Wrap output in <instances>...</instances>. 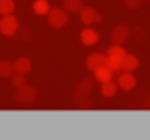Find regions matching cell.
<instances>
[{
    "instance_id": "cell-1",
    "label": "cell",
    "mask_w": 150,
    "mask_h": 140,
    "mask_svg": "<svg viewBox=\"0 0 150 140\" xmlns=\"http://www.w3.org/2000/svg\"><path fill=\"white\" fill-rule=\"evenodd\" d=\"M69 21V13L64 7H51L48 13V25L55 30H60L67 25Z\"/></svg>"
},
{
    "instance_id": "cell-2",
    "label": "cell",
    "mask_w": 150,
    "mask_h": 140,
    "mask_svg": "<svg viewBox=\"0 0 150 140\" xmlns=\"http://www.w3.org/2000/svg\"><path fill=\"white\" fill-rule=\"evenodd\" d=\"M20 30V21L14 14H6L0 20V34L6 36V37H13L16 36Z\"/></svg>"
},
{
    "instance_id": "cell-3",
    "label": "cell",
    "mask_w": 150,
    "mask_h": 140,
    "mask_svg": "<svg viewBox=\"0 0 150 140\" xmlns=\"http://www.w3.org/2000/svg\"><path fill=\"white\" fill-rule=\"evenodd\" d=\"M35 98H37V89H35L34 85H28V84L18 87L16 92H14V101L23 103V105H30V103H34Z\"/></svg>"
},
{
    "instance_id": "cell-4",
    "label": "cell",
    "mask_w": 150,
    "mask_h": 140,
    "mask_svg": "<svg viewBox=\"0 0 150 140\" xmlns=\"http://www.w3.org/2000/svg\"><path fill=\"white\" fill-rule=\"evenodd\" d=\"M94 76L92 78H85V80H81L78 85H76V91H74V101H81V99H87V98H90V94H92V91H94Z\"/></svg>"
},
{
    "instance_id": "cell-5",
    "label": "cell",
    "mask_w": 150,
    "mask_h": 140,
    "mask_svg": "<svg viewBox=\"0 0 150 140\" xmlns=\"http://www.w3.org/2000/svg\"><path fill=\"white\" fill-rule=\"evenodd\" d=\"M138 80L136 76L132 75V71H120L118 76H117V85L118 89H122L124 92H131L134 87H136Z\"/></svg>"
},
{
    "instance_id": "cell-6",
    "label": "cell",
    "mask_w": 150,
    "mask_h": 140,
    "mask_svg": "<svg viewBox=\"0 0 150 140\" xmlns=\"http://www.w3.org/2000/svg\"><path fill=\"white\" fill-rule=\"evenodd\" d=\"M80 21H81L85 27H90V25H94V23H101V21H103V16H101L94 7L83 6V9L80 11Z\"/></svg>"
},
{
    "instance_id": "cell-7",
    "label": "cell",
    "mask_w": 150,
    "mask_h": 140,
    "mask_svg": "<svg viewBox=\"0 0 150 140\" xmlns=\"http://www.w3.org/2000/svg\"><path fill=\"white\" fill-rule=\"evenodd\" d=\"M132 30L127 23H118L113 30H111V43L115 44H124L129 37H131Z\"/></svg>"
},
{
    "instance_id": "cell-8",
    "label": "cell",
    "mask_w": 150,
    "mask_h": 140,
    "mask_svg": "<svg viewBox=\"0 0 150 140\" xmlns=\"http://www.w3.org/2000/svg\"><path fill=\"white\" fill-rule=\"evenodd\" d=\"M106 64V53H101V51H94V53H90L88 57H87V60H85V66H87V69L88 71H96V69H99L101 66H104Z\"/></svg>"
},
{
    "instance_id": "cell-9",
    "label": "cell",
    "mask_w": 150,
    "mask_h": 140,
    "mask_svg": "<svg viewBox=\"0 0 150 140\" xmlns=\"http://www.w3.org/2000/svg\"><path fill=\"white\" fill-rule=\"evenodd\" d=\"M80 41L85 46H94V44L99 43V32L96 29H92V27H85L80 32Z\"/></svg>"
},
{
    "instance_id": "cell-10",
    "label": "cell",
    "mask_w": 150,
    "mask_h": 140,
    "mask_svg": "<svg viewBox=\"0 0 150 140\" xmlns=\"http://www.w3.org/2000/svg\"><path fill=\"white\" fill-rule=\"evenodd\" d=\"M113 76H115V73L111 71V69L104 64V66H101L99 69H96L94 71V80L96 82H99V84H104V82H110V80H113Z\"/></svg>"
},
{
    "instance_id": "cell-11",
    "label": "cell",
    "mask_w": 150,
    "mask_h": 140,
    "mask_svg": "<svg viewBox=\"0 0 150 140\" xmlns=\"http://www.w3.org/2000/svg\"><path fill=\"white\" fill-rule=\"evenodd\" d=\"M139 67V59L134 53H125L122 59V71H136Z\"/></svg>"
},
{
    "instance_id": "cell-12",
    "label": "cell",
    "mask_w": 150,
    "mask_h": 140,
    "mask_svg": "<svg viewBox=\"0 0 150 140\" xmlns=\"http://www.w3.org/2000/svg\"><path fill=\"white\" fill-rule=\"evenodd\" d=\"M13 66H14V71H16V73L27 75V73L32 71V60H30L28 57H18V59L13 62Z\"/></svg>"
},
{
    "instance_id": "cell-13",
    "label": "cell",
    "mask_w": 150,
    "mask_h": 140,
    "mask_svg": "<svg viewBox=\"0 0 150 140\" xmlns=\"http://www.w3.org/2000/svg\"><path fill=\"white\" fill-rule=\"evenodd\" d=\"M117 92H118V85H117V82H113V80H110V82H104V84H101V96L103 98H113V96H117Z\"/></svg>"
},
{
    "instance_id": "cell-14",
    "label": "cell",
    "mask_w": 150,
    "mask_h": 140,
    "mask_svg": "<svg viewBox=\"0 0 150 140\" xmlns=\"http://www.w3.org/2000/svg\"><path fill=\"white\" fill-rule=\"evenodd\" d=\"M32 9H34V13H35L37 16H48L51 6H50L48 0H35V2L32 4Z\"/></svg>"
},
{
    "instance_id": "cell-15",
    "label": "cell",
    "mask_w": 150,
    "mask_h": 140,
    "mask_svg": "<svg viewBox=\"0 0 150 140\" xmlns=\"http://www.w3.org/2000/svg\"><path fill=\"white\" fill-rule=\"evenodd\" d=\"M83 6H85L83 0H64V9L67 13H72V14H80Z\"/></svg>"
},
{
    "instance_id": "cell-16",
    "label": "cell",
    "mask_w": 150,
    "mask_h": 140,
    "mask_svg": "<svg viewBox=\"0 0 150 140\" xmlns=\"http://www.w3.org/2000/svg\"><path fill=\"white\" fill-rule=\"evenodd\" d=\"M14 75V66L9 60H0V78H11Z\"/></svg>"
},
{
    "instance_id": "cell-17",
    "label": "cell",
    "mask_w": 150,
    "mask_h": 140,
    "mask_svg": "<svg viewBox=\"0 0 150 140\" xmlns=\"http://www.w3.org/2000/svg\"><path fill=\"white\" fill-rule=\"evenodd\" d=\"M125 53H127V51H125V48H124L122 44H115V43H113V44L108 48V53H106V57H113V59H118V60H122Z\"/></svg>"
},
{
    "instance_id": "cell-18",
    "label": "cell",
    "mask_w": 150,
    "mask_h": 140,
    "mask_svg": "<svg viewBox=\"0 0 150 140\" xmlns=\"http://www.w3.org/2000/svg\"><path fill=\"white\" fill-rule=\"evenodd\" d=\"M16 9L14 0H0V14L6 16V14H13Z\"/></svg>"
},
{
    "instance_id": "cell-19",
    "label": "cell",
    "mask_w": 150,
    "mask_h": 140,
    "mask_svg": "<svg viewBox=\"0 0 150 140\" xmlns=\"http://www.w3.org/2000/svg\"><path fill=\"white\" fill-rule=\"evenodd\" d=\"M106 66L111 69V71H113L115 75H118V73L122 71V60H118V59H113V57H106Z\"/></svg>"
},
{
    "instance_id": "cell-20",
    "label": "cell",
    "mask_w": 150,
    "mask_h": 140,
    "mask_svg": "<svg viewBox=\"0 0 150 140\" xmlns=\"http://www.w3.org/2000/svg\"><path fill=\"white\" fill-rule=\"evenodd\" d=\"M11 84H13L16 89H18V87H21V85H25V84H27V82H25V75H23V73H16V71H14V75L11 76Z\"/></svg>"
},
{
    "instance_id": "cell-21",
    "label": "cell",
    "mask_w": 150,
    "mask_h": 140,
    "mask_svg": "<svg viewBox=\"0 0 150 140\" xmlns=\"http://www.w3.org/2000/svg\"><path fill=\"white\" fill-rule=\"evenodd\" d=\"M124 4L127 9H138L143 4V0H124Z\"/></svg>"
},
{
    "instance_id": "cell-22",
    "label": "cell",
    "mask_w": 150,
    "mask_h": 140,
    "mask_svg": "<svg viewBox=\"0 0 150 140\" xmlns=\"http://www.w3.org/2000/svg\"><path fill=\"white\" fill-rule=\"evenodd\" d=\"M78 108H81V110L92 108V101H88V98L87 99H81V101H78Z\"/></svg>"
},
{
    "instance_id": "cell-23",
    "label": "cell",
    "mask_w": 150,
    "mask_h": 140,
    "mask_svg": "<svg viewBox=\"0 0 150 140\" xmlns=\"http://www.w3.org/2000/svg\"><path fill=\"white\" fill-rule=\"evenodd\" d=\"M20 39H21V41H23V39H25V41H27V39H30V30H28V29L21 30V34H20Z\"/></svg>"
},
{
    "instance_id": "cell-24",
    "label": "cell",
    "mask_w": 150,
    "mask_h": 140,
    "mask_svg": "<svg viewBox=\"0 0 150 140\" xmlns=\"http://www.w3.org/2000/svg\"><path fill=\"white\" fill-rule=\"evenodd\" d=\"M134 32H138V37H139V39L143 37V30H141V29H134Z\"/></svg>"
},
{
    "instance_id": "cell-25",
    "label": "cell",
    "mask_w": 150,
    "mask_h": 140,
    "mask_svg": "<svg viewBox=\"0 0 150 140\" xmlns=\"http://www.w3.org/2000/svg\"><path fill=\"white\" fill-rule=\"evenodd\" d=\"M148 105H150V94H148Z\"/></svg>"
}]
</instances>
